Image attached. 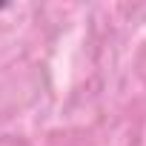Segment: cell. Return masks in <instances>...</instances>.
<instances>
[{
    "label": "cell",
    "mask_w": 146,
    "mask_h": 146,
    "mask_svg": "<svg viewBox=\"0 0 146 146\" xmlns=\"http://www.w3.org/2000/svg\"><path fill=\"white\" fill-rule=\"evenodd\" d=\"M6 6H9V3H0V9H6Z\"/></svg>",
    "instance_id": "cell-1"
}]
</instances>
